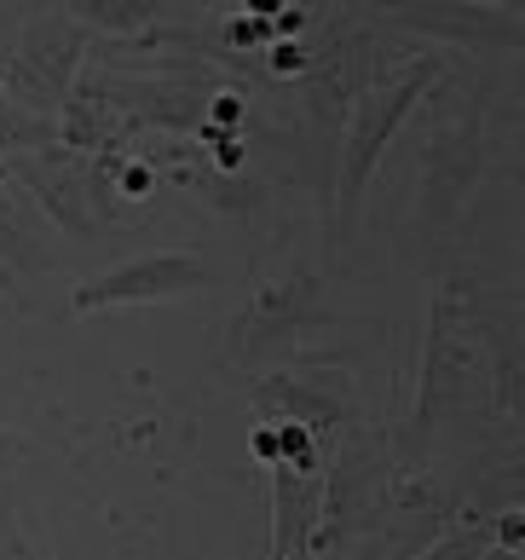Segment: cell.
I'll use <instances>...</instances> for the list:
<instances>
[{
	"label": "cell",
	"instance_id": "obj_12",
	"mask_svg": "<svg viewBox=\"0 0 525 560\" xmlns=\"http://www.w3.org/2000/svg\"><path fill=\"white\" fill-rule=\"evenodd\" d=\"M491 7H497V12H520V0H491Z\"/></svg>",
	"mask_w": 525,
	"mask_h": 560
},
{
	"label": "cell",
	"instance_id": "obj_1",
	"mask_svg": "<svg viewBox=\"0 0 525 560\" xmlns=\"http://www.w3.org/2000/svg\"><path fill=\"white\" fill-rule=\"evenodd\" d=\"M433 81H439V58H405L393 75H375L359 88V98H352V128L341 139L347 144V156H341V225H352L370 174L382 168L393 133L405 128V116L416 110V98H422Z\"/></svg>",
	"mask_w": 525,
	"mask_h": 560
},
{
	"label": "cell",
	"instance_id": "obj_9",
	"mask_svg": "<svg viewBox=\"0 0 525 560\" xmlns=\"http://www.w3.org/2000/svg\"><path fill=\"white\" fill-rule=\"evenodd\" d=\"M0 255H7V260H18V266H40V255H35V248L24 243V232H18V220H12L7 209H0Z\"/></svg>",
	"mask_w": 525,
	"mask_h": 560
},
{
	"label": "cell",
	"instance_id": "obj_10",
	"mask_svg": "<svg viewBox=\"0 0 525 560\" xmlns=\"http://www.w3.org/2000/svg\"><path fill=\"white\" fill-rule=\"evenodd\" d=\"M474 549H479V544H474V537H451V544H439V549H433L428 560H468Z\"/></svg>",
	"mask_w": 525,
	"mask_h": 560
},
{
	"label": "cell",
	"instance_id": "obj_7",
	"mask_svg": "<svg viewBox=\"0 0 525 560\" xmlns=\"http://www.w3.org/2000/svg\"><path fill=\"white\" fill-rule=\"evenodd\" d=\"M312 295V283H301V295H295V283H283V289H271V295L255 306V313H243L237 318V347L248 341V347H260L266 336H278V329H295V318H301V301Z\"/></svg>",
	"mask_w": 525,
	"mask_h": 560
},
{
	"label": "cell",
	"instance_id": "obj_13",
	"mask_svg": "<svg viewBox=\"0 0 525 560\" xmlns=\"http://www.w3.org/2000/svg\"><path fill=\"white\" fill-rule=\"evenodd\" d=\"M486 560H514V549H497V555H486Z\"/></svg>",
	"mask_w": 525,
	"mask_h": 560
},
{
	"label": "cell",
	"instance_id": "obj_2",
	"mask_svg": "<svg viewBox=\"0 0 525 560\" xmlns=\"http://www.w3.org/2000/svg\"><path fill=\"white\" fill-rule=\"evenodd\" d=\"M208 283V266L185 248H162V255H139L116 272H98L70 289V313H98V306H144V301H174Z\"/></svg>",
	"mask_w": 525,
	"mask_h": 560
},
{
	"label": "cell",
	"instance_id": "obj_5",
	"mask_svg": "<svg viewBox=\"0 0 525 560\" xmlns=\"http://www.w3.org/2000/svg\"><path fill=\"white\" fill-rule=\"evenodd\" d=\"M81 47H88V35H81L75 24H65V18H40V24L24 30V70H35L47 93H70Z\"/></svg>",
	"mask_w": 525,
	"mask_h": 560
},
{
	"label": "cell",
	"instance_id": "obj_4",
	"mask_svg": "<svg viewBox=\"0 0 525 560\" xmlns=\"http://www.w3.org/2000/svg\"><path fill=\"white\" fill-rule=\"evenodd\" d=\"M474 168H479V121H462L445 139H433L428 151V179H422V214L428 220H445L462 191L474 185Z\"/></svg>",
	"mask_w": 525,
	"mask_h": 560
},
{
	"label": "cell",
	"instance_id": "obj_8",
	"mask_svg": "<svg viewBox=\"0 0 525 560\" xmlns=\"http://www.w3.org/2000/svg\"><path fill=\"white\" fill-rule=\"evenodd\" d=\"M70 12H75V18H93V24L116 30V35L151 30L156 18H162V7H156V0H75Z\"/></svg>",
	"mask_w": 525,
	"mask_h": 560
},
{
	"label": "cell",
	"instance_id": "obj_11",
	"mask_svg": "<svg viewBox=\"0 0 525 560\" xmlns=\"http://www.w3.org/2000/svg\"><path fill=\"white\" fill-rule=\"evenodd\" d=\"M248 7H255V12H283L289 0H248Z\"/></svg>",
	"mask_w": 525,
	"mask_h": 560
},
{
	"label": "cell",
	"instance_id": "obj_3",
	"mask_svg": "<svg viewBox=\"0 0 525 560\" xmlns=\"http://www.w3.org/2000/svg\"><path fill=\"white\" fill-rule=\"evenodd\" d=\"M393 18L410 30H428V35H451L462 40V47H486V40H497V47H520V24L514 12H474L462 7V0H393Z\"/></svg>",
	"mask_w": 525,
	"mask_h": 560
},
{
	"label": "cell",
	"instance_id": "obj_6",
	"mask_svg": "<svg viewBox=\"0 0 525 560\" xmlns=\"http://www.w3.org/2000/svg\"><path fill=\"white\" fill-rule=\"evenodd\" d=\"M18 174H24V179L35 185V191H40V202L52 209V220H58V225H70L75 237H93V232H98V220H93L88 209H81V191H75V185H70L65 174H58V168H47V162L24 156V162H18Z\"/></svg>",
	"mask_w": 525,
	"mask_h": 560
}]
</instances>
